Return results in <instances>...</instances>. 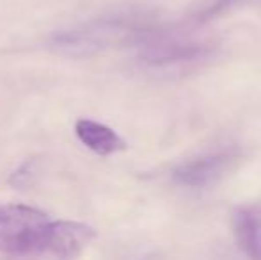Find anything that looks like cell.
Segmentation results:
<instances>
[{"mask_svg":"<svg viewBox=\"0 0 261 260\" xmlns=\"http://www.w3.org/2000/svg\"><path fill=\"white\" fill-rule=\"evenodd\" d=\"M231 228L245 257L261 260V203H247L234 208Z\"/></svg>","mask_w":261,"mask_h":260,"instance_id":"6","label":"cell"},{"mask_svg":"<svg viewBox=\"0 0 261 260\" xmlns=\"http://www.w3.org/2000/svg\"><path fill=\"white\" fill-rule=\"evenodd\" d=\"M76 137L86 145L91 152L96 155L107 157L112 153L123 152L126 143L114 129L103 125V123L93 122V120H79L75 125Z\"/></svg>","mask_w":261,"mask_h":260,"instance_id":"7","label":"cell"},{"mask_svg":"<svg viewBox=\"0 0 261 260\" xmlns=\"http://www.w3.org/2000/svg\"><path fill=\"white\" fill-rule=\"evenodd\" d=\"M247 2V0H212L208 6H204L199 13L194 16L196 23H206V21L213 20V18L222 16L224 13L231 11L233 7L240 6V4Z\"/></svg>","mask_w":261,"mask_h":260,"instance_id":"8","label":"cell"},{"mask_svg":"<svg viewBox=\"0 0 261 260\" xmlns=\"http://www.w3.org/2000/svg\"><path fill=\"white\" fill-rule=\"evenodd\" d=\"M158 27L139 14H117L87 23L86 27L57 36V43L68 49H103L112 45H141Z\"/></svg>","mask_w":261,"mask_h":260,"instance_id":"1","label":"cell"},{"mask_svg":"<svg viewBox=\"0 0 261 260\" xmlns=\"http://www.w3.org/2000/svg\"><path fill=\"white\" fill-rule=\"evenodd\" d=\"M242 159H244V153L240 148L224 146V148L212 150L179 162L171 171V178L179 187L206 189L231 175V171L237 170Z\"/></svg>","mask_w":261,"mask_h":260,"instance_id":"4","label":"cell"},{"mask_svg":"<svg viewBox=\"0 0 261 260\" xmlns=\"http://www.w3.org/2000/svg\"><path fill=\"white\" fill-rule=\"evenodd\" d=\"M144 260H149V258H144Z\"/></svg>","mask_w":261,"mask_h":260,"instance_id":"9","label":"cell"},{"mask_svg":"<svg viewBox=\"0 0 261 260\" xmlns=\"http://www.w3.org/2000/svg\"><path fill=\"white\" fill-rule=\"evenodd\" d=\"M50 219L27 205L0 207V251L14 257L45 253Z\"/></svg>","mask_w":261,"mask_h":260,"instance_id":"2","label":"cell"},{"mask_svg":"<svg viewBox=\"0 0 261 260\" xmlns=\"http://www.w3.org/2000/svg\"><path fill=\"white\" fill-rule=\"evenodd\" d=\"M96 237L93 226L79 221H50L45 253L57 258H76Z\"/></svg>","mask_w":261,"mask_h":260,"instance_id":"5","label":"cell"},{"mask_svg":"<svg viewBox=\"0 0 261 260\" xmlns=\"http://www.w3.org/2000/svg\"><path fill=\"white\" fill-rule=\"evenodd\" d=\"M137 49L142 63L156 66V68L194 64L208 59L213 54V45L210 43L190 39L187 36H178L176 32L160 27V25L141 45H137Z\"/></svg>","mask_w":261,"mask_h":260,"instance_id":"3","label":"cell"}]
</instances>
